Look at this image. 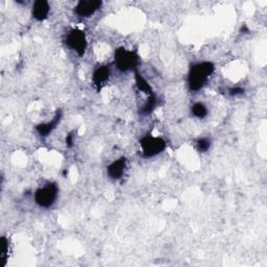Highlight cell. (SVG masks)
I'll use <instances>...</instances> for the list:
<instances>
[{
	"instance_id": "obj_8",
	"label": "cell",
	"mask_w": 267,
	"mask_h": 267,
	"mask_svg": "<svg viewBox=\"0 0 267 267\" xmlns=\"http://www.w3.org/2000/svg\"><path fill=\"white\" fill-rule=\"evenodd\" d=\"M110 74H111L110 69L106 66H101L94 71L92 82L97 90H100V89L106 84V82L109 81Z\"/></svg>"
},
{
	"instance_id": "obj_1",
	"label": "cell",
	"mask_w": 267,
	"mask_h": 267,
	"mask_svg": "<svg viewBox=\"0 0 267 267\" xmlns=\"http://www.w3.org/2000/svg\"><path fill=\"white\" fill-rule=\"evenodd\" d=\"M215 66L210 62H201L191 67L188 75V85L191 91H199L207 84L209 77L213 74Z\"/></svg>"
},
{
	"instance_id": "obj_17",
	"label": "cell",
	"mask_w": 267,
	"mask_h": 267,
	"mask_svg": "<svg viewBox=\"0 0 267 267\" xmlns=\"http://www.w3.org/2000/svg\"><path fill=\"white\" fill-rule=\"evenodd\" d=\"M72 143H73V136H72V134H69L66 138V144L67 146L70 147V146H72Z\"/></svg>"
},
{
	"instance_id": "obj_15",
	"label": "cell",
	"mask_w": 267,
	"mask_h": 267,
	"mask_svg": "<svg viewBox=\"0 0 267 267\" xmlns=\"http://www.w3.org/2000/svg\"><path fill=\"white\" fill-rule=\"evenodd\" d=\"M211 146V141L208 138H201L198 141V149L201 153H204V151L209 150Z\"/></svg>"
},
{
	"instance_id": "obj_4",
	"label": "cell",
	"mask_w": 267,
	"mask_h": 267,
	"mask_svg": "<svg viewBox=\"0 0 267 267\" xmlns=\"http://www.w3.org/2000/svg\"><path fill=\"white\" fill-rule=\"evenodd\" d=\"M142 155L145 158H151L160 155L166 148V142L160 137L145 136L140 141Z\"/></svg>"
},
{
	"instance_id": "obj_5",
	"label": "cell",
	"mask_w": 267,
	"mask_h": 267,
	"mask_svg": "<svg viewBox=\"0 0 267 267\" xmlns=\"http://www.w3.org/2000/svg\"><path fill=\"white\" fill-rule=\"evenodd\" d=\"M66 44L71 50L75 51L78 56H84L88 46L85 33L81 30L70 31L66 37Z\"/></svg>"
},
{
	"instance_id": "obj_6",
	"label": "cell",
	"mask_w": 267,
	"mask_h": 267,
	"mask_svg": "<svg viewBox=\"0 0 267 267\" xmlns=\"http://www.w3.org/2000/svg\"><path fill=\"white\" fill-rule=\"evenodd\" d=\"M102 2L97 0H89V1H79L75 6V14L79 17L88 18L94 15L101 7Z\"/></svg>"
},
{
	"instance_id": "obj_14",
	"label": "cell",
	"mask_w": 267,
	"mask_h": 267,
	"mask_svg": "<svg viewBox=\"0 0 267 267\" xmlns=\"http://www.w3.org/2000/svg\"><path fill=\"white\" fill-rule=\"evenodd\" d=\"M0 241H1V252H0V258H1V260H2V265L5 266L6 264V258L8 256L7 254V251H8V240L3 236L1 238V240H0Z\"/></svg>"
},
{
	"instance_id": "obj_11",
	"label": "cell",
	"mask_w": 267,
	"mask_h": 267,
	"mask_svg": "<svg viewBox=\"0 0 267 267\" xmlns=\"http://www.w3.org/2000/svg\"><path fill=\"white\" fill-rule=\"evenodd\" d=\"M135 79H136V86L141 92H144V93L148 94L149 96L154 94L153 93V89H151L148 82L138 72V71H136V72H135Z\"/></svg>"
},
{
	"instance_id": "obj_9",
	"label": "cell",
	"mask_w": 267,
	"mask_h": 267,
	"mask_svg": "<svg viewBox=\"0 0 267 267\" xmlns=\"http://www.w3.org/2000/svg\"><path fill=\"white\" fill-rule=\"evenodd\" d=\"M50 12V6L49 3L45 0H39V1H35L33 5V17L35 20L43 21L45 20L48 17Z\"/></svg>"
},
{
	"instance_id": "obj_10",
	"label": "cell",
	"mask_w": 267,
	"mask_h": 267,
	"mask_svg": "<svg viewBox=\"0 0 267 267\" xmlns=\"http://www.w3.org/2000/svg\"><path fill=\"white\" fill-rule=\"evenodd\" d=\"M61 119H62V112L58 111L57 114H56V116L52 118L51 121L39 124V126H37V128H35V130H37V132L40 134V136L47 137L49 134L57 128V126L60 123Z\"/></svg>"
},
{
	"instance_id": "obj_16",
	"label": "cell",
	"mask_w": 267,
	"mask_h": 267,
	"mask_svg": "<svg viewBox=\"0 0 267 267\" xmlns=\"http://www.w3.org/2000/svg\"><path fill=\"white\" fill-rule=\"evenodd\" d=\"M243 92H244V90L242 88H233V89H231V90H230L231 95H233V96L241 95V94H243Z\"/></svg>"
},
{
	"instance_id": "obj_12",
	"label": "cell",
	"mask_w": 267,
	"mask_h": 267,
	"mask_svg": "<svg viewBox=\"0 0 267 267\" xmlns=\"http://www.w3.org/2000/svg\"><path fill=\"white\" fill-rule=\"evenodd\" d=\"M191 112L192 114L194 115L195 117L197 118H204L207 116V114H208V109H207V106L204 105L203 103L201 102H197V103H194L192 105V108H191Z\"/></svg>"
},
{
	"instance_id": "obj_7",
	"label": "cell",
	"mask_w": 267,
	"mask_h": 267,
	"mask_svg": "<svg viewBox=\"0 0 267 267\" xmlns=\"http://www.w3.org/2000/svg\"><path fill=\"white\" fill-rule=\"evenodd\" d=\"M127 169V159L120 158L108 166V175L113 180H119Z\"/></svg>"
},
{
	"instance_id": "obj_2",
	"label": "cell",
	"mask_w": 267,
	"mask_h": 267,
	"mask_svg": "<svg viewBox=\"0 0 267 267\" xmlns=\"http://www.w3.org/2000/svg\"><path fill=\"white\" fill-rule=\"evenodd\" d=\"M59 188L55 183H49L34 193V201L41 208H49L56 202Z\"/></svg>"
},
{
	"instance_id": "obj_3",
	"label": "cell",
	"mask_w": 267,
	"mask_h": 267,
	"mask_svg": "<svg viewBox=\"0 0 267 267\" xmlns=\"http://www.w3.org/2000/svg\"><path fill=\"white\" fill-rule=\"evenodd\" d=\"M139 63V57L136 52L126 48H118L115 52V65L120 71H130L136 69Z\"/></svg>"
},
{
	"instance_id": "obj_13",
	"label": "cell",
	"mask_w": 267,
	"mask_h": 267,
	"mask_svg": "<svg viewBox=\"0 0 267 267\" xmlns=\"http://www.w3.org/2000/svg\"><path fill=\"white\" fill-rule=\"evenodd\" d=\"M157 97L153 94V95H150L148 97V100H146L145 104L142 106V114L143 115H148L150 114L151 112H153L155 109H156V106H157Z\"/></svg>"
}]
</instances>
